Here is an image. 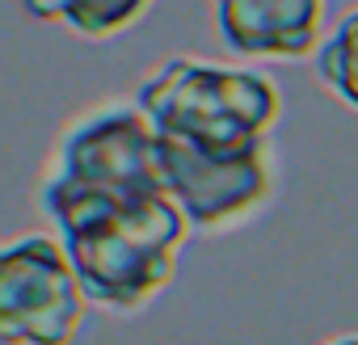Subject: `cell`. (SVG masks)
<instances>
[{
    "label": "cell",
    "instance_id": "8",
    "mask_svg": "<svg viewBox=\"0 0 358 345\" xmlns=\"http://www.w3.org/2000/svg\"><path fill=\"white\" fill-rule=\"evenodd\" d=\"M316 80L350 110H358V5L320 38Z\"/></svg>",
    "mask_w": 358,
    "mask_h": 345
},
{
    "label": "cell",
    "instance_id": "5",
    "mask_svg": "<svg viewBox=\"0 0 358 345\" xmlns=\"http://www.w3.org/2000/svg\"><path fill=\"white\" fill-rule=\"evenodd\" d=\"M160 164H164L169 198L182 207L194 232H228L253 219L274 194L270 143L236 156H203V152L160 143Z\"/></svg>",
    "mask_w": 358,
    "mask_h": 345
},
{
    "label": "cell",
    "instance_id": "7",
    "mask_svg": "<svg viewBox=\"0 0 358 345\" xmlns=\"http://www.w3.org/2000/svg\"><path fill=\"white\" fill-rule=\"evenodd\" d=\"M22 9L34 22L68 26L80 38H110L135 26L152 9V0H22Z\"/></svg>",
    "mask_w": 358,
    "mask_h": 345
},
{
    "label": "cell",
    "instance_id": "9",
    "mask_svg": "<svg viewBox=\"0 0 358 345\" xmlns=\"http://www.w3.org/2000/svg\"><path fill=\"white\" fill-rule=\"evenodd\" d=\"M324 345H358V332H341V337H333V341H324Z\"/></svg>",
    "mask_w": 358,
    "mask_h": 345
},
{
    "label": "cell",
    "instance_id": "4",
    "mask_svg": "<svg viewBox=\"0 0 358 345\" xmlns=\"http://www.w3.org/2000/svg\"><path fill=\"white\" fill-rule=\"evenodd\" d=\"M89 295L59 236H17L0 253V337L5 345H72Z\"/></svg>",
    "mask_w": 358,
    "mask_h": 345
},
{
    "label": "cell",
    "instance_id": "1",
    "mask_svg": "<svg viewBox=\"0 0 358 345\" xmlns=\"http://www.w3.org/2000/svg\"><path fill=\"white\" fill-rule=\"evenodd\" d=\"M169 198L156 131L143 105L114 97L76 114L43 168L38 207L55 236Z\"/></svg>",
    "mask_w": 358,
    "mask_h": 345
},
{
    "label": "cell",
    "instance_id": "3",
    "mask_svg": "<svg viewBox=\"0 0 358 345\" xmlns=\"http://www.w3.org/2000/svg\"><path fill=\"white\" fill-rule=\"evenodd\" d=\"M190 232V219L173 198L85 223L64 232L59 244L93 307L135 316L143 311L177 274V249Z\"/></svg>",
    "mask_w": 358,
    "mask_h": 345
},
{
    "label": "cell",
    "instance_id": "2",
    "mask_svg": "<svg viewBox=\"0 0 358 345\" xmlns=\"http://www.w3.org/2000/svg\"><path fill=\"white\" fill-rule=\"evenodd\" d=\"M135 101L143 105L160 143L203 156H236L266 147L282 114V97L262 72L190 55L152 68Z\"/></svg>",
    "mask_w": 358,
    "mask_h": 345
},
{
    "label": "cell",
    "instance_id": "6",
    "mask_svg": "<svg viewBox=\"0 0 358 345\" xmlns=\"http://www.w3.org/2000/svg\"><path fill=\"white\" fill-rule=\"evenodd\" d=\"M324 0H215L220 38L249 59H303L320 47Z\"/></svg>",
    "mask_w": 358,
    "mask_h": 345
}]
</instances>
